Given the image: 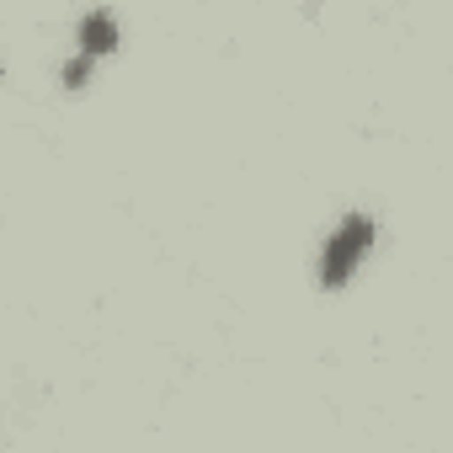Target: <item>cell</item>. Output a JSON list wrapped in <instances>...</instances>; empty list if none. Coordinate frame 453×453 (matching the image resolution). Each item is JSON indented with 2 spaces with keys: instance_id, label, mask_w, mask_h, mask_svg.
<instances>
[{
  "instance_id": "6da1fadb",
  "label": "cell",
  "mask_w": 453,
  "mask_h": 453,
  "mask_svg": "<svg viewBox=\"0 0 453 453\" xmlns=\"http://www.w3.org/2000/svg\"><path fill=\"white\" fill-rule=\"evenodd\" d=\"M368 246H373V219H368V213H347V219H342V230L326 241L320 283H326V288H342V283L352 278V267L368 257Z\"/></svg>"
},
{
  "instance_id": "7a4b0ae2",
  "label": "cell",
  "mask_w": 453,
  "mask_h": 453,
  "mask_svg": "<svg viewBox=\"0 0 453 453\" xmlns=\"http://www.w3.org/2000/svg\"><path fill=\"white\" fill-rule=\"evenodd\" d=\"M81 49L96 59V54H112L118 49V22L107 17V12H91L86 17V27H81Z\"/></svg>"
},
{
  "instance_id": "3957f363",
  "label": "cell",
  "mask_w": 453,
  "mask_h": 453,
  "mask_svg": "<svg viewBox=\"0 0 453 453\" xmlns=\"http://www.w3.org/2000/svg\"><path fill=\"white\" fill-rule=\"evenodd\" d=\"M86 75H91V54H81V59H70V65H65V81H70V86H81Z\"/></svg>"
}]
</instances>
